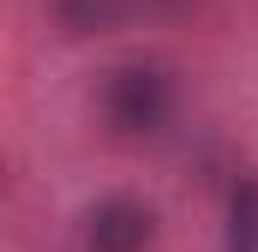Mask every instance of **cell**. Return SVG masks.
<instances>
[{
	"label": "cell",
	"instance_id": "6da1fadb",
	"mask_svg": "<svg viewBox=\"0 0 258 252\" xmlns=\"http://www.w3.org/2000/svg\"><path fill=\"white\" fill-rule=\"evenodd\" d=\"M174 114V78L156 60H120L102 72V120L120 138H156Z\"/></svg>",
	"mask_w": 258,
	"mask_h": 252
},
{
	"label": "cell",
	"instance_id": "7a4b0ae2",
	"mask_svg": "<svg viewBox=\"0 0 258 252\" xmlns=\"http://www.w3.org/2000/svg\"><path fill=\"white\" fill-rule=\"evenodd\" d=\"M156 240V210L132 192H108L84 210V252H144Z\"/></svg>",
	"mask_w": 258,
	"mask_h": 252
},
{
	"label": "cell",
	"instance_id": "3957f363",
	"mask_svg": "<svg viewBox=\"0 0 258 252\" xmlns=\"http://www.w3.org/2000/svg\"><path fill=\"white\" fill-rule=\"evenodd\" d=\"M144 0H54V24L66 36H96V30H114L126 24Z\"/></svg>",
	"mask_w": 258,
	"mask_h": 252
},
{
	"label": "cell",
	"instance_id": "277c9868",
	"mask_svg": "<svg viewBox=\"0 0 258 252\" xmlns=\"http://www.w3.org/2000/svg\"><path fill=\"white\" fill-rule=\"evenodd\" d=\"M228 252H258V174L228 192Z\"/></svg>",
	"mask_w": 258,
	"mask_h": 252
}]
</instances>
